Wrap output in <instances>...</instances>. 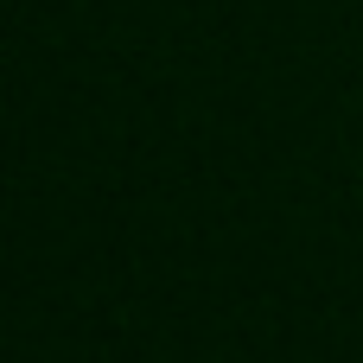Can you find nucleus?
Here are the masks:
<instances>
[]
</instances>
